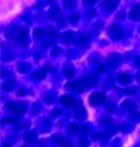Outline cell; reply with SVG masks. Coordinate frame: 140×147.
I'll use <instances>...</instances> for the list:
<instances>
[{"mask_svg": "<svg viewBox=\"0 0 140 147\" xmlns=\"http://www.w3.org/2000/svg\"><path fill=\"white\" fill-rule=\"evenodd\" d=\"M5 111L11 113L15 117H18V116L26 113V111H27V103L24 101L17 102V103L14 101H8L5 105Z\"/></svg>", "mask_w": 140, "mask_h": 147, "instance_id": "obj_1", "label": "cell"}, {"mask_svg": "<svg viewBox=\"0 0 140 147\" xmlns=\"http://www.w3.org/2000/svg\"><path fill=\"white\" fill-rule=\"evenodd\" d=\"M100 125H102L103 129H105L107 130L108 134H115L117 130V125H115V122H113V120L111 118L102 117L100 119Z\"/></svg>", "mask_w": 140, "mask_h": 147, "instance_id": "obj_2", "label": "cell"}, {"mask_svg": "<svg viewBox=\"0 0 140 147\" xmlns=\"http://www.w3.org/2000/svg\"><path fill=\"white\" fill-rule=\"evenodd\" d=\"M65 87L67 90L74 91V92H81L86 88L83 79L79 80H72V82H67L65 85Z\"/></svg>", "mask_w": 140, "mask_h": 147, "instance_id": "obj_3", "label": "cell"}, {"mask_svg": "<svg viewBox=\"0 0 140 147\" xmlns=\"http://www.w3.org/2000/svg\"><path fill=\"white\" fill-rule=\"evenodd\" d=\"M109 34L111 35V37L113 40H120L122 37L123 32H122V28L120 25L118 24H113L111 25L108 30Z\"/></svg>", "mask_w": 140, "mask_h": 147, "instance_id": "obj_4", "label": "cell"}, {"mask_svg": "<svg viewBox=\"0 0 140 147\" xmlns=\"http://www.w3.org/2000/svg\"><path fill=\"white\" fill-rule=\"evenodd\" d=\"M120 63H122V57L117 53H113V54H111V55L109 56V58L107 59L106 66L111 69H115L120 65Z\"/></svg>", "mask_w": 140, "mask_h": 147, "instance_id": "obj_5", "label": "cell"}, {"mask_svg": "<svg viewBox=\"0 0 140 147\" xmlns=\"http://www.w3.org/2000/svg\"><path fill=\"white\" fill-rule=\"evenodd\" d=\"M90 104L92 106H99L105 101V94L103 92H94L93 94H91L89 98Z\"/></svg>", "mask_w": 140, "mask_h": 147, "instance_id": "obj_6", "label": "cell"}, {"mask_svg": "<svg viewBox=\"0 0 140 147\" xmlns=\"http://www.w3.org/2000/svg\"><path fill=\"white\" fill-rule=\"evenodd\" d=\"M51 141L54 144H58L61 147H72V144H71V142L67 138H65V137L61 136H58V134H54V136H51Z\"/></svg>", "mask_w": 140, "mask_h": 147, "instance_id": "obj_7", "label": "cell"}, {"mask_svg": "<svg viewBox=\"0 0 140 147\" xmlns=\"http://www.w3.org/2000/svg\"><path fill=\"white\" fill-rule=\"evenodd\" d=\"M83 80H84V84L86 88H90V87H94L96 86L97 84H99V78L97 76L94 75H90L86 78H83Z\"/></svg>", "mask_w": 140, "mask_h": 147, "instance_id": "obj_8", "label": "cell"}, {"mask_svg": "<svg viewBox=\"0 0 140 147\" xmlns=\"http://www.w3.org/2000/svg\"><path fill=\"white\" fill-rule=\"evenodd\" d=\"M117 82L122 85H126L132 82V77L128 73H120L117 76Z\"/></svg>", "mask_w": 140, "mask_h": 147, "instance_id": "obj_9", "label": "cell"}, {"mask_svg": "<svg viewBox=\"0 0 140 147\" xmlns=\"http://www.w3.org/2000/svg\"><path fill=\"white\" fill-rule=\"evenodd\" d=\"M59 101L65 107H70V106H73L75 104V98L72 95H68V94L61 96L59 98Z\"/></svg>", "mask_w": 140, "mask_h": 147, "instance_id": "obj_10", "label": "cell"}, {"mask_svg": "<svg viewBox=\"0 0 140 147\" xmlns=\"http://www.w3.org/2000/svg\"><path fill=\"white\" fill-rule=\"evenodd\" d=\"M21 28L20 27H12V28H8V30H6V36L8 37L9 39H14L16 38L17 39L19 34L21 32Z\"/></svg>", "mask_w": 140, "mask_h": 147, "instance_id": "obj_11", "label": "cell"}, {"mask_svg": "<svg viewBox=\"0 0 140 147\" xmlns=\"http://www.w3.org/2000/svg\"><path fill=\"white\" fill-rule=\"evenodd\" d=\"M17 41L19 43L21 44L22 46H27V43H28V30H25V28H22L19 34L18 37H17Z\"/></svg>", "mask_w": 140, "mask_h": 147, "instance_id": "obj_12", "label": "cell"}, {"mask_svg": "<svg viewBox=\"0 0 140 147\" xmlns=\"http://www.w3.org/2000/svg\"><path fill=\"white\" fill-rule=\"evenodd\" d=\"M122 108L124 111L128 112V113L132 112V111H134V110H137L136 104H135V102H134V101H132V100H125V101L122 103Z\"/></svg>", "mask_w": 140, "mask_h": 147, "instance_id": "obj_13", "label": "cell"}, {"mask_svg": "<svg viewBox=\"0 0 140 147\" xmlns=\"http://www.w3.org/2000/svg\"><path fill=\"white\" fill-rule=\"evenodd\" d=\"M129 18L135 21L140 20V4H135L129 13Z\"/></svg>", "mask_w": 140, "mask_h": 147, "instance_id": "obj_14", "label": "cell"}, {"mask_svg": "<svg viewBox=\"0 0 140 147\" xmlns=\"http://www.w3.org/2000/svg\"><path fill=\"white\" fill-rule=\"evenodd\" d=\"M118 1H120V0H104L103 5L109 12H111L117 8Z\"/></svg>", "mask_w": 140, "mask_h": 147, "instance_id": "obj_15", "label": "cell"}, {"mask_svg": "<svg viewBox=\"0 0 140 147\" xmlns=\"http://www.w3.org/2000/svg\"><path fill=\"white\" fill-rule=\"evenodd\" d=\"M31 78H32L34 80H41L46 78V71H44V69H39V70H36L33 72Z\"/></svg>", "mask_w": 140, "mask_h": 147, "instance_id": "obj_16", "label": "cell"}, {"mask_svg": "<svg viewBox=\"0 0 140 147\" xmlns=\"http://www.w3.org/2000/svg\"><path fill=\"white\" fill-rule=\"evenodd\" d=\"M37 136H38V132L36 129L28 130V131H26L25 134H23V138L28 142L35 140V139L37 138Z\"/></svg>", "mask_w": 140, "mask_h": 147, "instance_id": "obj_17", "label": "cell"}, {"mask_svg": "<svg viewBox=\"0 0 140 147\" xmlns=\"http://www.w3.org/2000/svg\"><path fill=\"white\" fill-rule=\"evenodd\" d=\"M78 131H79V125H78L77 123H71L68 125L67 130H66L68 136H76L78 134Z\"/></svg>", "mask_w": 140, "mask_h": 147, "instance_id": "obj_18", "label": "cell"}, {"mask_svg": "<svg viewBox=\"0 0 140 147\" xmlns=\"http://www.w3.org/2000/svg\"><path fill=\"white\" fill-rule=\"evenodd\" d=\"M16 86V82L15 80H8L6 82H4V84H2V89L6 92H9V91H12Z\"/></svg>", "mask_w": 140, "mask_h": 147, "instance_id": "obj_19", "label": "cell"}, {"mask_svg": "<svg viewBox=\"0 0 140 147\" xmlns=\"http://www.w3.org/2000/svg\"><path fill=\"white\" fill-rule=\"evenodd\" d=\"M73 41H75V34H73L72 32H65L64 34H63V40L62 42L66 45H68V44L72 43Z\"/></svg>", "mask_w": 140, "mask_h": 147, "instance_id": "obj_20", "label": "cell"}, {"mask_svg": "<svg viewBox=\"0 0 140 147\" xmlns=\"http://www.w3.org/2000/svg\"><path fill=\"white\" fill-rule=\"evenodd\" d=\"M60 14V10H59V7L57 5H53L51 6V8L49 9L48 13H47V18L53 20V19H55L56 16Z\"/></svg>", "mask_w": 140, "mask_h": 147, "instance_id": "obj_21", "label": "cell"}, {"mask_svg": "<svg viewBox=\"0 0 140 147\" xmlns=\"http://www.w3.org/2000/svg\"><path fill=\"white\" fill-rule=\"evenodd\" d=\"M33 34H34V38L37 40V41L38 40H41L42 37L44 36V34H46V30L42 28H35Z\"/></svg>", "mask_w": 140, "mask_h": 147, "instance_id": "obj_22", "label": "cell"}, {"mask_svg": "<svg viewBox=\"0 0 140 147\" xmlns=\"http://www.w3.org/2000/svg\"><path fill=\"white\" fill-rule=\"evenodd\" d=\"M55 99H56V95H55V93H54L53 91L46 92V93L44 94V100L46 101V103H47V104L54 103Z\"/></svg>", "mask_w": 140, "mask_h": 147, "instance_id": "obj_23", "label": "cell"}, {"mask_svg": "<svg viewBox=\"0 0 140 147\" xmlns=\"http://www.w3.org/2000/svg\"><path fill=\"white\" fill-rule=\"evenodd\" d=\"M105 108H106L107 112L111 113V114L115 113V112H117V105H115V102H108V103L106 104Z\"/></svg>", "mask_w": 140, "mask_h": 147, "instance_id": "obj_24", "label": "cell"}, {"mask_svg": "<svg viewBox=\"0 0 140 147\" xmlns=\"http://www.w3.org/2000/svg\"><path fill=\"white\" fill-rule=\"evenodd\" d=\"M63 75H64L66 78H68V79H71V78H73L75 76V72L72 67L67 66V67H65L63 69Z\"/></svg>", "mask_w": 140, "mask_h": 147, "instance_id": "obj_25", "label": "cell"}, {"mask_svg": "<svg viewBox=\"0 0 140 147\" xmlns=\"http://www.w3.org/2000/svg\"><path fill=\"white\" fill-rule=\"evenodd\" d=\"M30 68H31V65L30 64H28V63H20L18 65V71L20 73H27L28 71L30 70Z\"/></svg>", "mask_w": 140, "mask_h": 147, "instance_id": "obj_26", "label": "cell"}, {"mask_svg": "<svg viewBox=\"0 0 140 147\" xmlns=\"http://www.w3.org/2000/svg\"><path fill=\"white\" fill-rule=\"evenodd\" d=\"M129 118L131 121H133V122H138V121H140V113L138 110H134L132 111V112L129 113Z\"/></svg>", "mask_w": 140, "mask_h": 147, "instance_id": "obj_27", "label": "cell"}, {"mask_svg": "<svg viewBox=\"0 0 140 147\" xmlns=\"http://www.w3.org/2000/svg\"><path fill=\"white\" fill-rule=\"evenodd\" d=\"M90 145V142L86 136H81L78 140V146L79 147H88Z\"/></svg>", "mask_w": 140, "mask_h": 147, "instance_id": "obj_28", "label": "cell"}, {"mask_svg": "<svg viewBox=\"0 0 140 147\" xmlns=\"http://www.w3.org/2000/svg\"><path fill=\"white\" fill-rule=\"evenodd\" d=\"M63 5L66 10H72L75 7L74 0H63Z\"/></svg>", "mask_w": 140, "mask_h": 147, "instance_id": "obj_29", "label": "cell"}, {"mask_svg": "<svg viewBox=\"0 0 140 147\" xmlns=\"http://www.w3.org/2000/svg\"><path fill=\"white\" fill-rule=\"evenodd\" d=\"M68 21L71 23V24H76L78 22V20H79V14L78 13H72L70 14L69 16L67 17Z\"/></svg>", "mask_w": 140, "mask_h": 147, "instance_id": "obj_30", "label": "cell"}, {"mask_svg": "<svg viewBox=\"0 0 140 147\" xmlns=\"http://www.w3.org/2000/svg\"><path fill=\"white\" fill-rule=\"evenodd\" d=\"M40 111H41V104H40V102H36L35 104H33L32 109H31V113L36 115V114H38Z\"/></svg>", "mask_w": 140, "mask_h": 147, "instance_id": "obj_31", "label": "cell"}, {"mask_svg": "<svg viewBox=\"0 0 140 147\" xmlns=\"http://www.w3.org/2000/svg\"><path fill=\"white\" fill-rule=\"evenodd\" d=\"M61 113H62V110H61L60 108H55V109H53L51 113H49V117L56 118V117H58V116H60Z\"/></svg>", "mask_w": 140, "mask_h": 147, "instance_id": "obj_32", "label": "cell"}, {"mask_svg": "<svg viewBox=\"0 0 140 147\" xmlns=\"http://www.w3.org/2000/svg\"><path fill=\"white\" fill-rule=\"evenodd\" d=\"M106 136H107L106 134H104V132H100V131H97V132L92 134V138H93L94 140H99V139H102Z\"/></svg>", "mask_w": 140, "mask_h": 147, "instance_id": "obj_33", "label": "cell"}, {"mask_svg": "<svg viewBox=\"0 0 140 147\" xmlns=\"http://www.w3.org/2000/svg\"><path fill=\"white\" fill-rule=\"evenodd\" d=\"M1 122L3 124H10V123H16L18 122V117H13V118H2Z\"/></svg>", "mask_w": 140, "mask_h": 147, "instance_id": "obj_34", "label": "cell"}, {"mask_svg": "<svg viewBox=\"0 0 140 147\" xmlns=\"http://www.w3.org/2000/svg\"><path fill=\"white\" fill-rule=\"evenodd\" d=\"M29 127V124L28 123H19V122H16L14 124V129H24V127Z\"/></svg>", "mask_w": 140, "mask_h": 147, "instance_id": "obj_35", "label": "cell"}, {"mask_svg": "<svg viewBox=\"0 0 140 147\" xmlns=\"http://www.w3.org/2000/svg\"><path fill=\"white\" fill-rule=\"evenodd\" d=\"M130 125H127V124H122L120 125V129L122 130V131L126 132V131H130V130L133 129V125H131V127H128Z\"/></svg>", "mask_w": 140, "mask_h": 147, "instance_id": "obj_36", "label": "cell"}, {"mask_svg": "<svg viewBox=\"0 0 140 147\" xmlns=\"http://www.w3.org/2000/svg\"><path fill=\"white\" fill-rule=\"evenodd\" d=\"M137 86H130V87H127L126 89L124 90V92L126 94H129V95H133V94H135V92L137 91Z\"/></svg>", "mask_w": 140, "mask_h": 147, "instance_id": "obj_37", "label": "cell"}, {"mask_svg": "<svg viewBox=\"0 0 140 147\" xmlns=\"http://www.w3.org/2000/svg\"><path fill=\"white\" fill-rule=\"evenodd\" d=\"M97 73L98 74H105L107 73V66L106 65H101L97 68Z\"/></svg>", "mask_w": 140, "mask_h": 147, "instance_id": "obj_38", "label": "cell"}, {"mask_svg": "<svg viewBox=\"0 0 140 147\" xmlns=\"http://www.w3.org/2000/svg\"><path fill=\"white\" fill-rule=\"evenodd\" d=\"M66 26V23H65V20L63 18H60L57 20V27L58 28H64Z\"/></svg>", "mask_w": 140, "mask_h": 147, "instance_id": "obj_39", "label": "cell"}, {"mask_svg": "<svg viewBox=\"0 0 140 147\" xmlns=\"http://www.w3.org/2000/svg\"><path fill=\"white\" fill-rule=\"evenodd\" d=\"M80 131H81V134H86L89 132V129H88V127L86 125H82L81 127H80Z\"/></svg>", "mask_w": 140, "mask_h": 147, "instance_id": "obj_40", "label": "cell"}, {"mask_svg": "<svg viewBox=\"0 0 140 147\" xmlns=\"http://www.w3.org/2000/svg\"><path fill=\"white\" fill-rule=\"evenodd\" d=\"M125 17V12L124 11H120L117 14V19H120V20H122V19H124Z\"/></svg>", "mask_w": 140, "mask_h": 147, "instance_id": "obj_41", "label": "cell"}, {"mask_svg": "<svg viewBox=\"0 0 140 147\" xmlns=\"http://www.w3.org/2000/svg\"><path fill=\"white\" fill-rule=\"evenodd\" d=\"M97 1H98V0H83V3H84L85 5L89 6V5H93Z\"/></svg>", "mask_w": 140, "mask_h": 147, "instance_id": "obj_42", "label": "cell"}, {"mask_svg": "<svg viewBox=\"0 0 140 147\" xmlns=\"http://www.w3.org/2000/svg\"><path fill=\"white\" fill-rule=\"evenodd\" d=\"M133 66L136 68H140V56L136 57L134 59V62H133Z\"/></svg>", "mask_w": 140, "mask_h": 147, "instance_id": "obj_43", "label": "cell"}, {"mask_svg": "<svg viewBox=\"0 0 140 147\" xmlns=\"http://www.w3.org/2000/svg\"><path fill=\"white\" fill-rule=\"evenodd\" d=\"M96 14V10H94V9H91V10L87 11V17H93V16Z\"/></svg>", "mask_w": 140, "mask_h": 147, "instance_id": "obj_44", "label": "cell"}, {"mask_svg": "<svg viewBox=\"0 0 140 147\" xmlns=\"http://www.w3.org/2000/svg\"><path fill=\"white\" fill-rule=\"evenodd\" d=\"M26 93H27V91H26L24 88H21L20 90H19V91L17 92V95H19V96H22V95H25Z\"/></svg>", "mask_w": 140, "mask_h": 147, "instance_id": "obj_45", "label": "cell"}, {"mask_svg": "<svg viewBox=\"0 0 140 147\" xmlns=\"http://www.w3.org/2000/svg\"><path fill=\"white\" fill-rule=\"evenodd\" d=\"M2 147H11V144L9 143V142H3V143H2Z\"/></svg>", "mask_w": 140, "mask_h": 147, "instance_id": "obj_46", "label": "cell"}, {"mask_svg": "<svg viewBox=\"0 0 140 147\" xmlns=\"http://www.w3.org/2000/svg\"><path fill=\"white\" fill-rule=\"evenodd\" d=\"M136 79H137V80H138V82L140 84V71L138 73H137V75H136Z\"/></svg>", "mask_w": 140, "mask_h": 147, "instance_id": "obj_47", "label": "cell"}]
</instances>
